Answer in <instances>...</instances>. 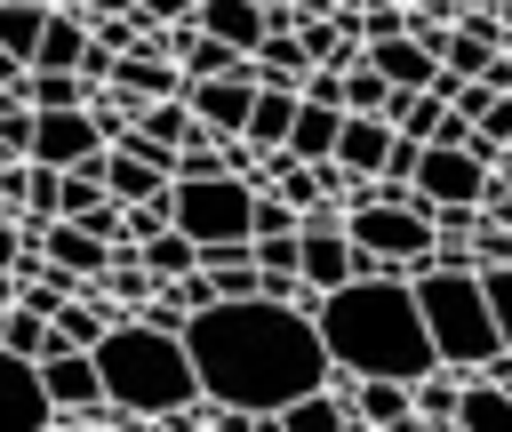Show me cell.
I'll return each instance as SVG.
<instances>
[{
	"instance_id": "obj_9",
	"label": "cell",
	"mask_w": 512,
	"mask_h": 432,
	"mask_svg": "<svg viewBox=\"0 0 512 432\" xmlns=\"http://www.w3.org/2000/svg\"><path fill=\"white\" fill-rule=\"evenodd\" d=\"M40 424H48V392H40L32 360L0 344V432H40Z\"/></svg>"
},
{
	"instance_id": "obj_18",
	"label": "cell",
	"mask_w": 512,
	"mask_h": 432,
	"mask_svg": "<svg viewBox=\"0 0 512 432\" xmlns=\"http://www.w3.org/2000/svg\"><path fill=\"white\" fill-rule=\"evenodd\" d=\"M472 80H488V88H496V96H512V56H504V48H496V56H488V64H480V72H472Z\"/></svg>"
},
{
	"instance_id": "obj_4",
	"label": "cell",
	"mask_w": 512,
	"mask_h": 432,
	"mask_svg": "<svg viewBox=\"0 0 512 432\" xmlns=\"http://www.w3.org/2000/svg\"><path fill=\"white\" fill-rule=\"evenodd\" d=\"M408 296H416V320H424V344H432L440 368H472V360H488L504 344V328L480 304L472 264H416L408 272Z\"/></svg>"
},
{
	"instance_id": "obj_13",
	"label": "cell",
	"mask_w": 512,
	"mask_h": 432,
	"mask_svg": "<svg viewBox=\"0 0 512 432\" xmlns=\"http://www.w3.org/2000/svg\"><path fill=\"white\" fill-rule=\"evenodd\" d=\"M336 120H344L336 104H320V96H296L280 152H288V160H328V144H336Z\"/></svg>"
},
{
	"instance_id": "obj_8",
	"label": "cell",
	"mask_w": 512,
	"mask_h": 432,
	"mask_svg": "<svg viewBox=\"0 0 512 432\" xmlns=\"http://www.w3.org/2000/svg\"><path fill=\"white\" fill-rule=\"evenodd\" d=\"M344 384H352V392H344V416H352L360 432H416L400 376H344Z\"/></svg>"
},
{
	"instance_id": "obj_19",
	"label": "cell",
	"mask_w": 512,
	"mask_h": 432,
	"mask_svg": "<svg viewBox=\"0 0 512 432\" xmlns=\"http://www.w3.org/2000/svg\"><path fill=\"white\" fill-rule=\"evenodd\" d=\"M464 128H472V120H464V112H448V104H440V128H432V136H424V144H464Z\"/></svg>"
},
{
	"instance_id": "obj_12",
	"label": "cell",
	"mask_w": 512,
	"mask_h": 432,
	"mask_svg": "<svg viewBox=\"0 0 512 432\" xmlns=\"http://www.w3.org/2000/svg\"><path fill=\"white\" fill-rule=\"evenodd\" d=\"M192 24L216 32L232 56H248V48L264 40V8H256V0H192Z\"/></svg>"
},
{
	"instance_id": "obj_5",
	"label": "cell",
	"mask_w": 512,
	"mask_h": 432,
	"mask_svg": "<svg viewBox=\"0 0 512 432\" xmlns=\"http://www.w3.org/2000/svg\"><path fill=\"white\" fill-rule=\"evenodd\" d=\"M344 240L392 272H416L432 256V208L424 200H352L344 208Z\"/></svg>"
},
{
	"instance_id": "obj_14",
	"label": "cell",
	"mask_w": 512,
	"mask_h": 432,
	"mask_svg": "<svg viewBox=\"0 0 512 432\" xmlns=\"http://www.w3.org/2000/svg\"><path fill=\"white\" fill-rule=\"evenodd\" d=\"M512 400L496 392V384H480L472 368H456V408H448V432H472V424H496Z\"/></svg>"
},
{
	"instance_id": "obj_20",
	"label": "cell",
	"mask_w": 512,
	"mask_h": 432,
	"mask_svg": "<svg viewBox=\"0 0 512 432\" xmlns=\"http://www.w3.org/2000/svg\"><path fill=\"white\" fill-rule=\"evenodd\" d=\"M152 24H176V16H192V0H136Z\"/></svg>"
},
{
	"instance_id": "obj_6",
	"label": "cell",
	"mask_w": 512,
	"mask_h": 432,
	"mask_svg": "<svg viewBox=\"0 0 512 432\" xmlns=\"http://www.w3.org/2000/svg\"><path fill=\"white\" fill-rule=\"evenodd\" d=\"M32 376H40V392H48V424H64V432H72L80 408L104 400V392H96V360H88V344H56V352H40Z\"/></svg>"
},
{
	"instance_id": "obj_23",
	"label": "cell",
	"mask_w": 512,
	"mask_h": 432,
	"mask_svg": "<svg viewBox=\"0 0 512 432\" xmlns=\"http://www.w3.org/2000/svg\"><path fill=\"white\" fill-rule=\"evenodd\" d=\"M256 8H280V0H256Z\"/></svg>"
},
{
	"instance_id": "obj_1",
	"label": "cell",
	"mask_w": 512,
	"mask_h": 432,
	"mask_svg": "<svg viewBox=\"0 0 512 432\" xmlns=\"http://www.w3.org/2000/svg\"><path fill=\"white\" fill-rule=\"evenodd\" d=\"M176 344L192 360V384L224 408H248V416H272L280 400L328 384V352H320L312 312H296L280 296H216V304L184 312Z\"/></svg>"
},
{
	"instance_id": "obj_21",
	"label": "cell",
	"mask_w": 512,
	"mask_h": 432,
	"mask_svg": "<svg viewBox=\"0 0 512 432\" xmlns=\"http://www.w3.org/2000/svg\"><path fill=\"white\" fill-rule=\"evenodd\" d=\"M16 80H24V56H8V48H0V88H16Z\"/></svg>"
},
{
	"instance_id": "obj_10",
	"label": "cell",
	"mask_w": 512,
	"mask_h": 432,
	"mask_svg": "<svg viewBox=\"0 0 512 432\" xmlns=\"http://www.w3.org/2000/svg\"><path fill=\"white\" fill-rule=\"evenodd\" d=\"M360 64H376L392 88H424V80L440 72V64H432V48H424L408 24H400V32H376V40H360Z\"/></svg>"
},
{
	"instance_id": "obj_11",
	"label": "cell",
	"mask_w": 512,
	"mask_h": 432,
	"mask_svg": "<svg viewBox=\"0 0 512 432\" xmlns=\"http://www.w3.org/2000/svg\"><path fill=\"white\" fill-rule=\"evenodd\" d=\"M344 272H352L344 224H296V280H304V288H336Z\"/></svg>"
},
{
	"instance_id": "obj_17",
	"label": "cell",
	"mask_w": 512,
	"mask_h": 432,
	"mask_svg": "<svg viewBox=\"0 0 512 432\" xmlns=\"http://www.w3.org/2000/svg\"><path fill=\"white\" fill-rule=\"evenodd\" d=\"M72 224H80V232H96V240H104V248H112V240H120V200H112V192H104V200H96V208H80V216H72Z\"/></svg>"
},
{
	"instance_id": "obj_22",
	"label": "cell",
	"mask_w": 512,
	"mask_h": 432,
	"mask_svg": "<svg viewBox=\"0 0 512 432\" xmlns=\"http://www.w3.org/2000/svg\"><path fill=\"white\" fill-rule=\"evenodd\" d=\"M80 16H112V8H128V0H72Z\"/></svg>"
},
{
	"instance_id": "obj_3",
	"label": "cell",
	"mask_w": 512,
	"mask_h": 432,
	"mask_svg": "<svg viewBox=\"0 0 512 432\" xmlns=\"http://www.w3.org/2000/svg\"><path fill=\"white\" fill-rule=\"evenodd\" d=\"M88 360H96V392L112 400V408H128V416H168V408H184L200 384H192V360H184V344L168 336V328H152L144 312H112L104 328H96V344H88Z\"/></svg>"
},
{
	"instance_id": "obj_15",
	"label": "cell",
	"mask_w": 512,
	"mask_h": 432,
	"mask_svg": "<svg viewBox=\"0 0 512 432\" xmlns=\"http://www.w3.org/2000/svg\"><path fill=\"white\" fill-rule=\"evenodd\" d=\"M16 96H24L32 112H64V104H80L88 88H80L72 72H40V64H24V80H16Z\"/></svg>"
},
{
	"instance_id": "obj_2",
	"label": "cell",
	"mask_w": 512,
	"mask_h": 432,
	"mask_svg": "<svg viewBox=\"0 0 512 432\" xmlns=\"http://www.w3.org/2000/svg\"><path fill=\"white\" fill-rule=\"evenodd\" d=\"M312 328H320L328 368H344V376H400L408 384V376L432 368L408 272H360V280L320 288L312 296Z\"/></svg>"
},
{
	"instance_id": "obj_7",
	"label": "cell",
	"mask_w": 512,
	"mask_h": 432,
	"mask_svg": "<svg viewBox=\"0 0 512 432\" xmlns=\"http://www.w3.org/2000/svg\"><path fill=\"white\" fill-rule=\"evenodd\" d=\"M96 152H104V136H96V120H88L80 104H64V112H32L24 160H40V168H72V160H96Z\"/></svg>"
},
{
	"instance_id": "obj_16",
	"label": "cell",
	"mask_w": 512,
	"mask_h": 432,
	"mask_svg": "<svg viewBox=\"0 0 512 432\" xmlns=\"http://www.w3.org/2000/svg\"><path fill=\"white\" fill-rule=\"evenodd\" d=\"M0 344H8V352H24V360H40V352H48V320H40L32 304H16V296H8V304H0Z\"/></svg>"
}]
</instances>
